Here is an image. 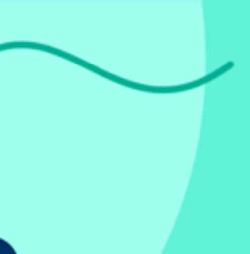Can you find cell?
I'll use <instances>...</instances> for the list:
<instances>
[{
    "instance_id": "6da1fadb",
    "label": "cell",
    "mask_w": 250,
    "mask_h": 254,
    "mask_svg": "<svg viewBox=\"0 0 250 254\" xmlns=\"http://www.w3.org/2000/svg\"><path fill=\"white\" fill-rule=\"evenodd\" d=\"M0 254H18V253L15 251V247H13L7 240L0 238Z\"/></svg>"
}]
</instances>
